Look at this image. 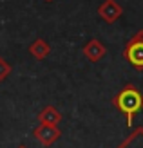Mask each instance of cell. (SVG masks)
<instances>
[{
    "instance_id": "obj_7",
    "label": "cell",
    "mask_w": 143,
    "mask_h": 148,
    "mask_svg": "<svg viewBox=\"0 0 143 148\" xmlns=\"http://www.w3.org/2000/svg\"><path fill=\"white\" fill-rule=\"evenodd\" d=\"M38 121L40 123H46V125H58L62 121V114H60V110L55 108V107H46L38 114Z\"/></svg>"
},
{
    "instance_id": "obj_4",
    "label": "cell",
    "mask_w": 143,
    "mask_h": 148,
    "mask_svg": "<svg viewBox=\"0 0 143 148\" xmlns=\"http://www.w3.org/2000/svg\"><path fill=\"white\" fill-rule=\"evenodd\" d=\"M98 13H100V16L105 20V22H109V24H112V22H116L120 16H122V5H120L118 2H114V0H105V2L98 7Z\"/></svg>"
},
{
    "instance_id": "obj_8",
    "label": "cell",
    "mask_w": 143,
    "mask_h": 148,
    "mask_svg": "<svg viewBox=\"0 0 143 148\" xmlns=\"http://www.w3.org/2000/svg\"><path fill=\"white\" fill-rule=\"evenodd\" d=\"M118 148H143V127L134 130Z\"/></svg>"
},
{
    "instance_id": "obj_1",
    "label": "cell",
    "mask_w": 143,
    "mask_h": 148,
    "mask_svg": "<svg viewBox=\"0 0 143 148\" xmlns=\"http://www.w3.org/2000/svg\"><path fill=\"white\" fill-rule=\"evenodd\" d=\"M112 103H114L116 108L125 116L127 125L132 127L134 116H136L140 110L143 108V94L134 85H127V87H123L122 90L114 96Z\"/></svg>"
},
{
    "instance_id": "obj_9",
    "label": "cell",
    "mask_w": 143,
    "mask_h": 148,
    "mask_svg": "<svg viewBox=\"0 0 143 148\" xmlns=\"http://www.w3.org/2000/svg\"><path fill=\"white\" fill-rule=\"evenodd\" d=\"M11 71H13V69H11V65L7 63L2 56H0V83H2V81H4L7 76H9Z\"/></svg>"
},
{
    "instance_id": "obj_2",
    "label": "cell",
    "mask_w": 143,
    "mask_h": 148,
    "mask_svg": "<svg viewBox=\"0 0 143 148\" xmlns=\"http://www.w3.org/2000/svg\"><path fill=\"white\" fill-rule=\"evenodd\" d=\"M123 58L136 69H143V31H138L127 42L123 49Z\"/></svg>"
},
{
    "instance_id": "obj_6",
    "label": "cell",
    "mask_w": 143,
    "mask_h": 148,
    "mask_svg": "<svg viewBox=\"0 0 143 148\" xmlns=\"http://www.w3.org/2000/svg\"><path fill=\"white\" fill-rule=\"evenodd\" d=\"M49 53H51V47H49V43L44 38L35 40L31 45H29V54H31L33 58H36V60H44V58H47Z\"/></svg>"
},
{
    "instance_id": "obj_5",
    "label": "cell",
    "mask_w": 143,
    "mask_h": 148,
    "mask_svg": "<svg viewBox=\"0 0 143 148\" xmlns=\"http://www.w3.org/2000/svg\"><path fill=\"white\" fill-rule=\"evenodd\" d=\"M84 54L89 58V62H100L102 58L107 54V49H105V45L102 42H98V40H89L85 45H84Z\"/></svg>"
},
{
    "instance_id": "obj_3",
    "label": "cell",
    "mask_w": 143,
    "mask_h": 148,
    "mask_svg": "<svg viewBox=\"0 0 143 148\" xmlns=\"http://www.w3.org/2000/svg\"><path fill=\"white\" fill-rule=\"evenodd\" d=\"M33 136L36 141H40L44 146H51L53 143H56L60 136H62V130L58 128V125H46L40 123L38 127L33 130Z\"/></svg>"
},
{
    "instance_id": "obj_10",
    "label": "cell",
    "mask_w": 143,
    "mask_h": 148,
    "mask_svg": "<svg viewBox=\"0 0 143 148\" xmlns=\"http://www.w3.org/2000/svg\"><path fill=\"white\" fill-rule=\"evenodd\" d=\"M18 148H26V146H18Z\"/></svg>"
}]
</instances>
